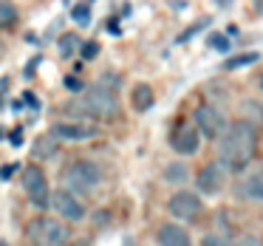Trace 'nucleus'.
<instances>
[{"label":"nucleus","instance_id":"obj_2","mask_svg":"<svg viewBox=\"0 0 263 246\" xmlns=\"http://www.w3.org/2000/svg\"><path fill=\"white\" fill-rule=\"evenodd\" d=\"M26 238L34 246H65L71 238V229L65 226V221L54 215H37L26 223Z\"/></svg>","mask_w":263,"mask_h":246},{"label":"nucleus","instance_id":"obj_26","mask_svg":"<svg viewBox=\"0 0 263 246\" xmlns=\"http://www.w3.org/2000/svg\"><path fill=\"white\" fill-rule=\"evenodd\" d=\"M12 144H14V147H20V144H23V133H20V130L12 133Z\"/></svg>","mask_w":263,"mask_h":246},{"label":"nucleus","instance_id":"obj_22","mask_svg":"<svg viewBox=\"0 0 263 246\" xmlns=\"http://www.w3.org/2000/svg\"><path fill=\"white\" fill-rule=\"evenodd\" d=\"M80 46H82V57H85V60H93V57H97V54H99V43H80Z\"/></svg>","mask_w":263,"mask_h":246},{"label":"nucleus","instance_id":"obj_8","mask_svg":"<svg viewBox=\"0 0 263 246\" xmlns=\"http://www.w3.org/2000/svg\"><path fill=\"white\" fill-rule=\"evenodd\" d=\"M195 127H198V133H204L206 139H218L223 133V127H227V122H223V113L218 108H212V105H198V108H195Z\"/></svg>","mask_w":263,"mask_h":246},{"label":"nucleus","instance_id":"obj_20","mask_svg":"<svg viewBox=\"0 0 263 246\" xmlns=\"http://www.w3.org/2000/svg\"><path fill=\"white\" fill-rule=\"evenodd\" d=\"M71 17H74L77 26H88V23H91V6H88V3L74 6V9H71Z\"/></svg>","mask_w":263,"mask_h":246},{"label":"nucleus","instance_id":"obj_14","mask_svg":"<svg viewBox=\"0 0 263 246\" xmlns=\"http://www.w3.org/2000/svg\"><path fill=\"white\" fill-rule=\"evenodd\" d=\"M153 102H156V93H153V88H150V85H136L130 91V105H133L136 113L150 110V108H153Z\"/></svg>","mask_w":263,"mask_h":246},{"label":"nucleus","instance_id":"obj_17","mask_svg":"<svg viewBox=\"0 0 263 246\" xmlns=\"http://www.w3.org/2000/svg\"><path fill=\"white\" fill-rule=\"evenodd\" d=\"M57 46H60V54H63V57H71V54L80 48V37H77V31H65V34L60 37Z\"/></svg>","mask_w":263,"mask_h":246},{"label":"nucleus","instance_id":"obj_18","mask_svg":"<svg viewBox=\"0 0 263 246\" xmlns=\"http://www.w3.org/2000/svg\"><path fill=\"white\" fill-rule=\"evenodd\" d=\"M164 181L167 184H184V181H187V167L178 164V161H176V164H170L164 170Z\"/></svg>","mask_w":263,"mask_h":246},{"label":"nucleus","instance_id":"obj_1","mask_svg":"<svg viewBox=\"0 0 263 246\" xmlns=\"http://www.w3.org/2000/svg\"><path fill=\"white\" fill-rule=\"evenodd\" d=\"M257 150V127L255 122L240 119L232 122L229 127H223V139L221 147H218V164L223 170H243L252 159H255Z\"/></svg>","mask_w":263,"mask_h":246},{"label":"nucleus","instance_id":"obj_10","mask_svg":"<svg viewBox=\"0 0 263 246\" xmlns=\"http://www.w3.org/2000/svg\"><path fill=\"white\" fill-rule=\"evenodd\" d=\"M195 187H198L204 195H218L223 190V167L218 164V161L201 167L198 176H195Z\"/></svg>","mask_w":263,"mask_h":246},{"label":"nucleus","instance_id":"obj_29","mask_svg":"<svg viewBox=\"0 0 263 246\" xmlns=\"http://www.w3.org/2000/svg\"><path fill=\"white\" fill-rule=\"evenodd\" d=\"M0 246H9V243H0Z\"/></svg>","mask_w":263,"mask_h":246},{"label":"nucleus","instance_id":"obj_6","mask_svg":"<svg viewBox=\"0 0 263 246\" xmlns=\"http://www.w3.org/2000/svg\"><path fill=\"white\" fill-rule=\"evenodd\" d=\"M48 206H51L60 218H65V221H82V218H85V204L80 201V195L65 190V187L48 193Z\"/></svg>","mask_w":263,"mask_h":246},{"label":"nucleus","instance_id":"obj_4","mask_svg":"<svg viewBox=\"0 0 263 246\" xmlns=\"http://www.w3.org/2000/svg\"><path fill=\"white\" fill-rule=\"evenodd\" d=\"M80 105L88 110V116H93V119H116V113H119L116 91L110 85H105V82H97V85L88 88V91L82 93Z\"/></svg>","mask_w":263,"mask_h":246},{"label":"nucleus","instance_id":"obj_24","mask_svg":"<svg viewBox=\"0 0 263 246\" xmlns=\"http://www.w3.org/2000/svg\"><path fill=\"white\" fill-rule=\"evenodd\" d=\"M65 88H68V91H82V82L77 80V77H65Z\"/></svg>","mask_w":263,"mask_h":246},{"label":"nucleus","instance_id":"obj_15","mask_svg":"<svg viewBox=\"0 0 263 246\" xmlns=\"http://www.w3.org/2000/svg\"><path fill=\"white\" fill-rule=\"evenodd\" d=\"M60 150V139L54 136L51 130L46 133V136H40L34 142V147H31V153H34V159H54Z\"/></svg>","mask_w":263,"mask_h":246},{"label":"nucleus","instance_id":"obj_11","mask_svg":"<svg viewBox=\"0 0 263 246\" xmlns=\"http://www.w3.org/2000/svg\"><path fill=\"white\" fill-rule=\"evenodd\" d=\"M198 127H190V125H181L176 133L170 136V147L176 150L178 156H193L195 150H198Z\"/></svg>","mask_w":263,"mask_h":246},{"label":"nucleus","instance_id":"obj_16","mask_svg":"<svg viewBox=\"0 0 263 246\" xmlns=\"http://www.w3.org/2000/svg\"><path fill=\"white\" fill-rule=\"evenodd\" d=\"M14 23H17V9H14L9 0H0V31L12 29Z\"/></svg>","mask_w":263,"mask_h":246},{"label":"nucleus","instance_id":"obj_9","mask_svg":"<svg viewBox=\"0 0 263 246\" xmlns=\"http://www.w3.org/2000/svg\"><path fill=\"white\" fill-rule=\"evenodd\" d=\"M51 133L63 142H88V139L97 136V127L93 125H85V122H57L51 127Z\"/></svg>","mask_w":263,"mask_h":246},{"label":"nucleus","instance_id":"obj_12","mask_svg":"<svg viewBox=\"0 0 263 246\" xmlns=\"http://www.w3.org/2000/svg\"><path fill=\"white\" fill-rule=\"evenodd\" d=\"M156 240H159V246H193V238L178 223H161L159 232H156Z\"/></svg>","mask_w":263,"mask_h":246},{"label":"nucleus","instance_id":"obj_23","mask_svg":"<svg viewBox=\"0 0 263 246\" xmlns=\"http://www.w3.org/2000/svg\"><path fill=\"white\" fill-rule=\"evenodd\" d=\"M201 246H232L227 238H221V235H206L204 240H201Z\"/></svg>","mask_w":263,"mask_h":246},{"label":"nucleus","instance_id":"obj_25","mask_svg":"<svg viewBox=\"0 0 263 246\" xmlns=\"http://www.w3.org/2000/svg\"><path fill=\"white\" fill-rule=\"evenodd\" d=\"M14 170H17V164H6V167H0V178L6 181V178L14 176Z\"/></svg>","mask_w":263,"mask_h":246},{"label":"nucleus","instance_id":"obj_5","mask_svg":"<svg viewBox=\"0 0 263 246\" xmlns=\"http://www.w3.org/2000/svg\"><path fill=\"white\" fill-rule=\"evenodd\" d=\"M20 184H23L26 195L31 198V204L37 210H48V178L40 164H26L23 176H20Z\"/></svg>","mask_w":263,"mask_h":246},{"label":"nucleus","instance_id":"obj_27","mask_svg":"<svg viewBox=\"0 0 263 246\" xmlns=\"http://www.w3.org/2000/svg\"><path fill=\"white\" fill-rule=\"evenodd\" d=\"M26 102H29L31 108H40V102H37V97H31V93H26Z\"/></svg>","mask_w":263,"mask_h":246},{"label":"nucleus","instance_id":"obj_28","mask_svg":"<svg viewBox=\"0 0 263 246\" xmlns=\"http://www.w3.org/2000/svg\"><path fill=\"white\" fill-rule=\"evenodd\" d=\"M215 6H221V9H229V6H232V0H215Z\"/></svg>","mask_w":263,"mask_h":246},{"label":"nucleus","instance_id":"obj_13","mask_svg":"<svg viewBox=\"0 0 263 246\" xmlns=\"http://www.w3.org/2000/svg\"><path fill=\"white\" fill-rule=\"evenodd\" d=\"M235 195L249 201H263V173H255V176L243 178L240 184H235Z\"/></svg>","mask_w":263,"mask_h":246},{"label":"nucleus","instance_id":"obj_7","mask_svg":"<svg viewBox=\"0 0 263 246\" xmlns=\"http://www.w3.org/2000/svg\"><path fill=\"white\" fill-rule=\"evenodd\" d=\"M167 210H170V215L178 218V221H190V218H195L201 212V198L195 193H190V190H178V193L170 195Z\"/></svg>","mask_w":263,"mask_h":246},{"label":"nucleus","instance_id":"obj_3","mask_svg":"<svg viewBox=\"0 0 263 246\" xmlns=\"http://www.w3.org/2000/svg\"><path fill=\"white\" fill-rule=\"evenodd\" d=\"M63 184L77 195H91L102 184V170L93 161H71L63 170Z\"/></svg>","mask_w":263,"mask_h":246},{"label":"nucleus","instance_id":"obj_21","mask_svg":"<svg viewBox=\"0 0 263 246\" xmlns=\"http://www.w3.org/2000/svg\"><path fill=\"white\" fill-rule=\"evenodd\" d=\"M206 43H210V48H215V51H229V40H227V34H221V31H212Z\"/></svg>","mask_w":263,"mask_h":246},{"label":"nucleus","instance_id":"obj_19","mask_svg":"<svg viewBox=\"0 0 263 246\" xmlns=\"http://www.w3.org/2000/svg\"><path fill=\"white\" fill-rule=\"evenodd\" d=\"M252 63H257V54H255V51L238 54V57L227 60V63H223V68H227V71H238V68H243V65H252Z\"/></svg>","mask_w":263,"mask_h":246}]
</instances>
